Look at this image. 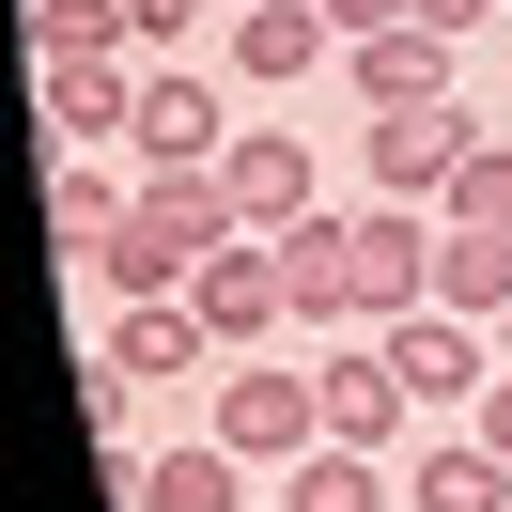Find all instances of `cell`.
Here are the masks:
<instances>
[{"instance_id": "6da1fadb", "label": "cell", "mask_w": 512, "mask_h": 512, "mask_svg": "<svg viewBox=\"0 0 512 512\" xmlns=\"http://www.w3.org/2000/svg\"><path fill=\"white\" fill-rule=\"evenodd\" d=\"M233 233H249V218H233L218 171H140V202H125V233L94 249V280L109 295H187L202 249H233Z\"/></svg>"}, {"instance_id": "7a4b0ae2", "label": "cell", "mask_w": 512, "mask_h": 512, "mask_svg": "<svg viewBox=\"0 0 512 512\" xmlns=\"http://www.w3.org/2000/svg\"><path fill=\"white\" fill-rule=\"evenodd\" d=\"M218 450H233V466H264V481L311 466V450H326V388L295 373L280 342H264V357H218Z\"/></svg>"}, {"instance_id": "3957f363", "label": "cell", "mask_w": 512, "mask_h": 512, "mask_svg": "<svg viewBox=\"0 0 512 512\" xmlns=\"http://www.w3.org/2000/svg\"><path fill=\"white\" fill-rule=\"evenodd\" d=\"M187 311L218 326V357H264V342L295 326V280H280V233H233V249H202Z\"/></svg>"}, {"instance_id": "277c9868", "label": "cell", "mask_w": 512, "mask_h": 512, "mask_svg": "<svg viewBox=\"0 0 512 512\" xmlns=\"http://www.w3.org/2000/svg\"><path fill=\"white\" fill-rule=\"evenodd\" d=\"M125 156H140V171H218V156H233V109H218V78H187V63H140V125H125Z\"/></svg>"}, {"instance_id": "5b68a950", "label": "cell", "mask_w": 512, "mask_h": 512, "mask_svg": "<svg viewBox=\"0 0 512 512\" xmlns=\"http://www.w3.org/2000/svg\"><path fill=\"white\" fill-rule=\"evenodd\" d=\"M466 109H373V140H357V171H373V202H450V171H466Z\"/></svg>"}, {"instance_id": "8992f818", "label": "cell", "mask_w": 512, "mask_h": 512, "mask_svg": "<svg viewBox=\"0 0 512 512\" xmlns=\"http://www.w3.org/2000/svg\"><path fill=\"white\" fill-rule=\"evenodd\" d=\"M218 187H233V218H249V233H295V218H326V171H311V140H295V125H233Z\"/></svg>"}, {"instance_id": "52a82bcc", "label": "cell", "mask_w": 512, "mask_h": 512, "mask_svg": "<svg viewBox=\"0 0 512 512\" xmlns=\"http://www.w3.org/2000/svg\"><path fill=\"white\" fill-rule=\"evenodd\" d=\"M342 63V16L326 0H233V78L249 94H295V78Z\"/></svg>"}, {"instance_id": "ba28073f", "label": "cell", "mask_w": 512, "mask_h": 512, "mask_svg": "<svg viewBox=\"0 0 512 512\" xmlns=\"http://www.w3.org/2000/svg\"><path fill=\"white\" fill-rule=\"evenodd\" d=\"M218 357V326L187 311V295H125V311L94 326V373H125V388H171V373H202Z\"/></svg>"}, {"instance_id": "9c48e42d", "label": "cell", "mask_w": 512, "mask_h": 512, "mask_svg": "<svg viewBox=\"0 0 512 512\" xmlns=\"http://www.w3.org/2000/svg\"><path fill=\"white\" fill-rule=\"evenodd\" d=\"M311 388H326V435H342V450H404V404H419V388L388 373V342H326Z\"/></svg>"}, {"instance_id": "30bf717a", "label": "cell", "mask_w": 512, "mask_h": 512, "mask_svg": "<svg viewBox=\"0 0 512 512\" xmlns=\"http://www.w3.org/2000/svg\"><path fill=\"white\" fill-rule=\"evenodd\" d=\"M388 373H404L419 404H481V388H497V357H481L466 311H388Z\"/></svg>"}, {"instance_id": "8fae6325", "label": "cell", "mask_w": 512, "mask_h": 512, "mask_svg": "<svg viewBox=\"0 0 512 512\" xmlns=\"http://www.w3.org/2000/svg\"><path fill=\"white\" fill-rule=\"evenodd\" d=\"M280 280H295V326H373V280H357V218H295V233H280Z\"/></svg>"}, {"instance_id": "7c38bea8", "label": "cell", "mask_w": 512, "mask_h": 512, "mask_svg": "<svg viewBox=\"0 0 512 512\" xmlns=\"http://www.w3.org/2000/svg\"><path fill=\"white\" fill-rule=\"evenodd\" d=\"M357 280H373V326L435 295V202H357Z\"/></svg>"}, {"instance_id": "4fadbf2b", "label": "cell", "mask_w": 512, "mask_h": 512, "mask_svg": "<svg viewBox=\"0 0 512 512\" xmlns=\"http://www.w3.org/2000/svg\"><path fill=\"white\" fill-rule=\"evenodd\" d=\"M32 109H47V140H125L140 125V63H32Z\"/></svg>"}, {"instance_id": "5bb4252c", "label": "cell", "mask_w": 512, "mask_h": 512, "mask_svg": "<svg viewBox=\"0 0 512 512\" xmlns=\"http://www.w3.org/2000/svg\"><path fill=\"white\" fill-rule=\"evenodd\" d=\"M342 78H357V109H435L450 94V32H419V16H404V32H357Z\"/></svg>"}, {"instance_id": "9a60e30c", "label": "cell", "mask_w": 512, "mask_h": 512, "mask_svg": "<svg viewBox=\"0 0 512 512\" xmlns=\"http://www.w3.org/2000/svg\"><path fill=\"white\" fill-rule=\"evenodd\" d=\"M419 311H466V326H497V311H512V233L435 218V295H419Z\"/></svg>"}, {"instance_id": "2e32d148", "label": "cell", "mask_w": 512, "mask_h": 512, "mask_svg": "<svg viewBox=\"0 0 512 512\" xmlns=\"http://www.w3.org/2000/svg\"><path fill=\"white\" fill-rule=\"evenodd\" d=\"M264 497H280V512H404V481H388V450H342V435H326L311 466H280Z\"/></svg>"}, {"instance_id": "e0dca14e", "label": "cell", "mask_w": 512, "mask_h": 512, "mask_svg": "<svg viewBox=\"0 0 512 512\" xmlns=\"http://www.w3.org/2000/svg\"><path fill=\"white\" fill-rule=\"evenodd\" d=\"M125 512H264V497H249V466L202 435V450H156V466L125 481Z\"/></svg>"}, {"instance_id": "ac0fdd59", "label": "cell", "mask_w": 512, "mask_h": 512, "mask_svg": "<svg viewBox=\"0 0 512 512\" xmlns=\"http://www.w3.org/2000/svg\"><path fill=\"white\" fill-rule=\"evenodd\" d=\"M404 512H512V466L481 435H435V450H404Z\"/></svg>"}, {"instance_id": "d6986e66", "label": "cell", "mask_w": 512, "mask_h": 512, "mask_svg": "<svg viewBox=\"0 0 512 512\" xmlns=\"http://www.w3.org/2000/svg\"><path fill=\"white\" fill-rule=\"evenodd\" d=\"M125 202H140V187H109V171H94V156H63V171H47V233H63V249H78V264H94V249H109V233H125Z\"/></svg>"}, {"instance_id": "ffe728a7", "label": "cell", "mask_w": 512, "mask_h": 512, "mask_svg": "<svg viewBox=\"0 0 512 512\" xmlns=\"http://www.w3.org/2000/svg\"><path fill=\"white\" fill-rule=\"evenodd\" d=\"M125 0H32V63H125Z\"/></svg>"}, {"instance_id": "44dd1931", "label": "cell", "mask_w": 512, "mask_h": 512, "mask_svg": "<svg viewBox=\"0 0 512 512\" xmlns=\"http://www.w3.org/2000/svg\"><path fill=\"white\" fill-rule=\"evenodd\" d=\"M435 218H466V233H512V140H497V125L466 140V171H450V202H435Z\"/></svg>"}, {"instance_id": "7402d4cb", "label": "cell", "mask_w": 512, "mask_h": 512, "mask_svg": "<svg viewBox=\"0 0 512 512\" xmlns=\"http://www.w3.org/2000/svg\"><path fill=\"white\" fill-rule=\"evenodd\" d=\"M202 16H218V0H125V32H140V63H171V47L202 32Z\"/></svg>"}, {"instance_id": "603a6c76", "label": "cell", "mask_w": 512, "mask_h": 512, "mask_svg": "<svg viewBox=\"0 0 512 512\" xmlns=\"http://www.w3.org/2000/svg\"><path fill=\"white\" fill-rule=\"evenodd\" d=\"M466 435H481V450H497V466H512V357H497V388H481V404H466Z\"/></svg>"}, {"instance_id": "cb8c5ba5", "label": "cell", "mask_w": 512, "mask_h": 512, "mask_svg": "<svg viewBox=\"0 0 512 512\" xmlns=\"http://www.w3.org/2000/svg\"><path fill=\"white\" fill-rule=\"evenodd\" d=\"M481 16H512V0H419V32H450V47H466Z\"/></svg>"}, {"instance_id": "d4e9b609", "label": "cell", "mask_w": 512, "mask_h": 512, "mask_svg": "<svg viewBox=\"0 0 512 512\" xmlns=\"http://www.w3.org/2000/svg\"><path fill=\"white\" fill-rule=\"evenodd\" d=\"M326 16H342V47H357V32H404L419 0H326Z\"/></svg>"}, {"instance_id": "484cf974", "label": "cell", "mask_w": 512, "mask_h": 512, "mask_svg": "<svg viewBox=\"0 0 512 512\" xmlns=\"http://www.w3.org/2000/svg\"><path fill=\"white\" fill-rule=\"evenodd\" d=\"M497 357H512V311H497Z\"/></svg>"}, {"instance_id": "4316f807", "label": "cell", "mask_w": 512, "mask_h": 512, "mask_svg": "<svg viewBox=\"0 0 512 512\" xmlns=\"http://www.w3.org/2000/svg\"><path fill=\"white\" fill-rule=\"evenodd\" d=\"M264 512H280V497H264Z\"/></svg>"}]
</instances>
